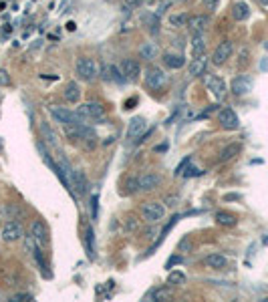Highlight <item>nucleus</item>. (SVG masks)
Returning a JSON list of instances; mask_svg holds the SVG:
<instances>
[{
  "instance_id": "obj_1",
  "label": "nucleus",
  "mask_w": 268,
  "mask_h": 302,
  "mask_svg": "<svg viewBox=\"0 0 268 302\" xmlns=\"http://www.w3.org/2000/svg\"><path fill=\"white\" fill-rule=\"evenodd\" d=\"M77 75L81 81H95L101 75V68L93 59L85 57V59H79V63H77Z\"/></svg>"
},
{
  "instance_id": "obj_2",
  "label": "nucleus",
  "mask_w": 268,
  "mask_h": 302,
  "mask_svg": "<svg viewBox=\"0 0 268 302\" xmlns=\"http://www.w3.org/2000/svg\"><path fill=\"white\" fill-rule=\"evenodd\" d=\"M79 115H81L85 121H99L103 123L105 121V109L101 107V103L97 101H89V103H83L79 107Z\"/></svg>"
},
{
  "instance_id": "obj_3",
  "label": "nucleus",
  "mask_w": 268,
  "mask_h": 302,
  "mask_svg": "<svg viewBox=\"0 0 268 302\" xmlns=\"http://www.w3.org/2000/svg\"><path fill=\"white\" fill-rule=\"evenodd\" d=\"M145 85L153 89V91H159V89H164L168 85V75L164 68H159V67H150L147 68V73H145Z\"/></svg>"
},
{
  "instance_id": "obj_4",
  "label": "nucleus",
  "mask_w": 268,
  "mask_h": 302,
  "mask_svg": "<svg viewBox=\"0 0 268 302\" xmlns=\"http://www.w3.org/2000/svg\"><path fill=\"white\" fill-rule=\"evenodd\" d=\"M50 113H52V117H55L59 123H63V125H77V123H85V119L79 113H73V111H69V109H65V107H50Z\"/></svg>"
},
{
  "instance_id": "obj_5",
  "label": "nucleus",
  "mask_w": 268,
  "mask_h": 302,
  "mask_svg": "<svg viewBox=\"0 0 268 302\" xmlns=\"http://www.w3.org/2000/svg\"><path fill=\"white\" fill-rule=\"evenodd\" d=\"M164 214H166V210H164V205L159 203V201H147L143 205V219H145L147 224L159 222V219L164 218Z\"/></svg>"
},
{
  "instance_id": "obj_6",
  "label": "nucleus",
  "mask_w": 268,
  "mask_h": 302,
  "mask_svg": "<svg viewBox=\"0 0 268 302\" xmlns=\"http://www.w3.org/2000/svg\"><path fill=\"white\" fill-rule=\"evenodd\" d=\"M232 50H234V47H232L230 40H222V43L216 47V50H214V54H212V65L222 67L228 59H230Z\"/></svg>"
},
{
  "instance_id": "obj_7",
  "label": "nucleus",
  "mask_w": 268,
  "mask_h": 302,
  "mask_svg": "<svg viewBox=\"0 0 268 302\" xmlns=\"http://www.w3.org/2000/svg\"><path fill=\"white\" fill-rule=\"evenodd\" d=\"M0 234H2V240H4V242L12 244V242H17V240L22 236V226H20L18 219H8Z\"/></svg>"
},
{
  "instance_id": "obj_8",
  "label": "nucleus",
  "mask_w": 268,
  "mask_h": 302,
  "mask_svg": "<svg viewBox=\"0 0 268 302\" xmlns=\"http://www.w3.org/2000/svg\"><path fill=\"white\" fill-rule=\"evenodd\" d=\"M31 236L34 240L36 246H41V248H45L47 242H49V234H47V226L43 219H34L33 226H31Z\"/></svg>"
},
{
  "instance_id": "obj_9",
  "label": "nucleus",
  "mask_w": 268,
  "mask_h": 302,
  "mask_svg": "<svg viewBox=\"0 0 268 302\" xmlns=\"http://www.w3.org/2000/svg\"><path fill=\"white\" fill-rule=\"evenodd\" d=\"M218 121L224 129H238L240 127V121H238V115L232 111L230 107H224L222 111L218 113Z\"/></svg>"
},
{
  "instance_id": "obj_10",
  "label": "nucleus",
  "mask_w": 268,
  "mask_h": 302,
  "mask_svg": "<svg viewBox=\"0 0 268 302\" xmlns=\"http://www.w3.org/2000/svg\"><path fill=\"white\" fill-rule=\"evenodd\" d=\"M230 89H232L234 95L242 97V95H248V93L252 91V81H250L248 77H244V75H240V77H236V79L232 81Z\"/></svg>"
},
{
  "instance_id": "obj_11",
  "label": "nucleus",
  "mask_w": 268,
  "mask_h": 302,
  "mask_svg": "<svg viewBox=\"0 0 268 302\" xmlns=\"http://www.w3.org/2000/svg\"><path fill=\"white\" fill-rule=\"evenodd\" d=\"M206 85H208V89L214 93V97H216V99H224V95H226V83H224L220 77L208 75V77H206Z\"/></svg>"
},
{
  "instance_id": "obj_12",
  "label": "nucleus",
  "mask_w": 268,
  "mask_h": 302,
  "mask_svg": "<svg viewBox=\"0 0 268 302\" xmlns=\"http://www.w3.org/2000/svg\"><path fill=\"white\" fill-rule=\"evenodd\" d=\"M208 24H210V17L196 15V17H190V20H187V29H190L194 34H198V33H204L208 29Z\"/></svg>"
},
{
  "instance_id": "obj_13",
  "label": "nucleus",
  "mask_w": 268,
  "mask_h": 302,
  "mask_svg": "<svg viewBox=\"0 0 268 302\" xmlns=\"http://www.w3.org/2000/svg\"><path fill=\"white\" fill-rule=\"evenodd\" d=\"M137 180H139V189H143V191H151V189H155V187L159 185L162 177H159L157 173L147 171V173H143L141 177H137Z\"/></svg>"
},
{
  "instance_id": "obj_14",
  "label": "nucleus",
  "mask_w": 268,
  "mask_h": 302,
  "mask_svg": "<svg viewBox=\"0 0 268 302\" xmlns=\"http://www.w3.org/2000/svg\"><path fill=\"white\" fill-rule=\"evenodd\" d=\"M101 77L105 81H113V83H123L125 81V75L119 73L115 65H103L101 67Z\"/></svg>"
},
{
  "instance_id": "obj_15",
  "label": "nucleus",
  "mask_w": 268,
  "mask_h": 302,
  "mask_svg": "<svg viewBox=\"0 0 268 302\" xmlns=\"http://www.w3.org/2000/svg\"><path fill=\"white\" fill-rule=\"evenodd\" d=\"M71 185L77 189L79 196H85V194H87L89 184H87V177H85V173H83L81 169H79V171H73V175H71Z\"/></svg>"
},
{
  "instance_id": "obj_16",
  "label": "nucleus",
  "mask_w": 268,
  "mask_h": 302,
  "mask_svg": "<svg viewBox=\"0 0 268 302\" xmlns=\"http://www.w3.org/2000/svg\"><path fill=\"white\" fill-rule=\"evenodd\" d=\"M121 73L125 75V79H137L139 77V73H141V67H139V63L137 61H133V59H125L123 63H121Z\"/></svg>"
},
{
  "instance_id": "obj_17",
  "label": "nucleus",
  "mask_w": 268,
  "mask_h": 302,
  "mask_svg": "<svg viewBox=\"0 0 268 302\" xmlns=\"http://www.w3.org/2000/svg\"><path fill=\"white\" fill-rule=\"evenodd\" d=\"M190 50H192V57H202L204 50H206V36L204 33H198L192 36V45H190Z\"/></svg>"
},
{
  "instance_id": "obj_18",
  "label": "nucleus",
  "mask_w": 268,
  "mask_h": 302,
  "mask_svg": "<svg viewBox=\"0 0 268 302\" xmlns=\"http://www.w3.org/2000/svg\"><path fill=\"white\" fill-rule=\"evenodd\" d=\"M63 97H65L67 103H79V99H81V89H79V83H75V81L67 83V87L63 91Z\"/></svg>"
},
{
  "instance_id": "obj_19",
  "label": "nucleus",
  "mask_w": 268,
  "mask_h": 302,
  "mask_svg": "<svg viewBox=\"0 0 268 302\" xmlns=\"http://www.w3.org/2000/svg\"><path fill=\"white\" fill-rule=\"evenodd\" d=\"M206 65H208V59L204 57H196V59H192V63H190V75L192 77H202L204 75V71H206Z\"/></svg>"
},
{
  "instance_id": "obj_20",
  "label": "nucleus",
  "mask_w": 268,
  "mask_h": 302,
  "mask_svg": "<svg viewBox=\"0 0 268 302\" xmlns=\"http://www.w3.org/2000/svg\"><path fill=\"white\" fill-rule=\"evenodd\" d=\"M206 266L212 268V270H224L228 266V258L222 256V254H210L206 258Z\"/></svg>"
},
{
  "instance_id": "obj_21",
  "label": "nucleus",
  "mask_w": 268,
  "mask_h": 302,
  "mask_svg": "<svg viewBox=\"0 0 268 302\" xmlns=\"http://www.w3.org/2000/svg\"><path fill=\"white\" fill-rule=\"evenodd\" d=\"M173 296V290L169 286H162V288H157V290H151L150 294H147V300H162V302H168L171 300Z\"/></svg>"
},
{
  "instance_id": "obj_22",
  "label": "nucleus",
  "mask_w": 268,
  "mask_h": 302,
  "mask_svg": "<svg viewBox=\"0 0 268 302\" xmlns=\"http://www.w3.org/2000/svg\"><path fill=\"white\" fill-rule=\"evenodd\" d=\"M164 65L169 67V68H182L185 65V59H184V54H176V52H168L164 54Z\"/></svg>"
},
{
  "instance_id": "obj_23",
  "label": "nucleus",
  "mask_w": 268,
  "mask_h": 302,
  "mask_svg": "<svg viewBox=\"0 0 268 302\" xmlns=\"http://www.w3.org/2000/svg\"><path fill=\"white\" fill-rule=\"evenodd\" d=\"M145 129V119L143 117H133L127 125V137H137Z\"/></svg>"
},
{
  "instance_id": "obj_24",
  "label": "nucleus",
  "mask_w": 268,
  "mask_h": 302,
  "mask_svg": "<svg viewBox=\"0 0 268 302\" xmlns=\"http://www.w3.org/2000/svg\"><path fill=\"white\" fill-rule=\"evenodd\" d=\"M232 17H234V20H240V22L246 20L250 17V6L246 2H236L232 6Z\"/></svg>"
},
{
  "instance_id": "obj_25",
  "label": "nucleus",
  "mask_w": 268,
  "mask_h": 302,
  "mask_svg": "<svg viewBox=\"0 0 268 302\" xmlns=\"http://www.w3.org/2000/svg\"><path fill=\"white\" fill-rule=\"evenodd\" d=\"M240 149H242V145H240V143L226 145V147L220 151V161H230V159H234V157L240 153Z\"/></svg>"
},
{
  "instance_id": "obj_26",
  "label": "nucleus",
  "mask_w": 268,
  "mask_h": 302,
  "mask_svg": "<svg viewBox=\"0 0 268 302\" xmlns=\"http://www.w3.org/2000/svg\"><path fill=\"white\" fill-rule=\"evenodd\" d=\"M216 222H218L220 226L232 228V226L238 224V218H236L234 214H230V212H218V214H216Z\"/></svg>"
},
{
  "instance_id": "obj_27",
  "label": "nucleus",
  "mask_w": 268,
  "mask_h": 302,
  "mask_svg": "<svg viewBox=\"0 0 268 302\" xmlns=\"http://www.w3.org/2000/svg\"><path fill=\"white\" fill-rule=\"evenodd\" d=\"M139 54L143 61H153L157 57V47L153 43H145L141 49H139Z\"/></svg>"
},
{
  "instance_id": "obj_28",
  "label": "nucleus",
  "mask_w": 268,
  "mask_h": 302,
  "mask_svg": "<svg viewBox=\"0 0 268 302\" xmlns=\"http://www.w3.org/2000/svg\"><path fill=\"white\" fill-rule=\"evenodd\" d=\"M41 131H43V135L47 137V143L49 145H52V147H59V137H57V133L55 131H52L49 125H47V123H41Z\"/></svg>"
},
{
  "instance_id": "obj_29",
  "label": "nucleus",
  "mask_w": 268,
  "mask_h": 302,
  "mask_svg": "<svg viewBox=\"0 0 268 302\" xmlns=\"http://www.w3.org/2000/svg\"><path fill=\"white\" fill-rule=\"evenodd\" d=\"M141 20H143V24L150 26L151 34H157V33H159V17L155 15V12H153V15H143Z\"/></svg>"
},
{
  "instance_id": "obj_30",
  "label": "nucleus",
  "mask_w": 268,
  "mask_h": 302,
  "mask_svg": "<svg viewBox=\"0 0 268 302\" xmlns=\"http://www.w3.org/2000/svg\"><path fill=\"white\" fill-rule=\"evenodd\" d=\"M123 191H125L127 196L137 194V191H139V180H137V177H127V180H125V187H123Z\"/></svg>"
},
{
  "instance_id": "obj_31",
  "label": "nucleus",
  "mask_w": 268,
  "mask_h": 302,
  "mask_svg": "<svg viewBox=\"0 0 268 302\" xmlns=\"http://www.w3.org/2000/svg\"><path fill=\"white\" fill-rule=\"evenodd\" d=\"M187 20H190V15H185V12H182V15H171V17H169V24L176 26V29H180V26H187Z\"/></svg>"
},
{
  "instance_id": "obj_32",
  "label": "nucleus",
  "mask_w": 268,
  "mask_h": 302,
  "mask_svg": "<svg viewBox=\"0 0 268 302\" xmlns=\"http://www.w3.org/2000/svg\"><path fill=\"white\" fill-rule=\"evenodd\" d=\"M4 214H10V219H17L22 216V210L18 208L17 203H6L4 205Z\"/></svg>"
},
{
  "instance_id": "obj_33",
  "label": "nucleus",
  "mask_w": 268,
  "mask_h": 302,
  "mask_svg": "<svg viewBox=\"0 0 268 302\" xmlns=\"http://www.w3.org/2000/svg\"><path fill=\"white\" fill-rule=\"evenodd\" d=\"M185 282V276L182 272H171L168 276V284H184Z\"/></svg>"
},
{
  "instance_id": "obj_34",
  "label": "nucleus",
  "mask_w": 268,
  "mask_h": 302,
  "mask_svg": "<svg viewBox=\"0 0 268 302\" xmlns=\"http://www.w3.org/2000/svg\"><path fill=\"white\" fill-rule=\"evenodd\" d=\"M85 244H87L89 256L93 258V230H91V228H87V232H85Z\"/></svg>"
},
{
  "instance_id": "obj_35",
  "label": "nucleus",
  "mask_w": 268,
  "mask_h": 302,
  "mask_svg": "<svg viewBox=\"0 0 268 302\" xmlns=\"http://www.w3.org/2000/svg\"><path fill=\"white\" fill-rule=\"evenodd\" d=\"M182 175H184V177H196V175H202V171L187 163V166H185V171H182Z\"/></svg>"
},
{
  "instance_id": "obj_36",
  "label": "nucleus",
  "mask_w": 268,
  "mask_h": 302,
  "mask_svg": "<svg viewBox=\"0 0 268 302\" xmlns=\"http://www.w3.org/2000/svg\"><path fill=\"white\" fill-rule=\"evenodd\" d=\"M29 300H33V296H31L29 292H18V294H12V298H10V302H29Z\"/></svg>"
},
{
  "instance_id": "obj_37",
  "label": "nucleus",
  "mask_w": 268,
  "mask_h": 302,
  "mask_svg": "<svg viewBox=\"0 0 268 302\" xmlns=\"http://www.w3.org/2000/svg\"><path fill=\"white\" fill-rule=\"evenodd\" d=\"M169 6H171V0H164V2H159L157 10H155V15H157V17L166 15V12H168V8H169Z\"/></svg>"
},
{
  "instance_id": "obj_38",
  "label": "nucleus",
  "mask_w": 268,
  "mask_h": 302,
  "mask_svg": "<svg viewBox=\"0 0 268 302\" xmlns=\"http://www.w3.org/2000/svg\"><path fill=\"white\" fill-rule=\"evenodd\" d=\"M6 85H10V75L4 68H0V87H6Z\"/></svg>"
},
{
  "instance_id": "obj_39",
  "label": "nucleus",
  "mask_w": 268,
  "mask_h": 302,
  "mask_svg": "<svg viewBox=\"0 0 268 302\" xmlns=\"http://www.w3.org/2000/svg\"><path fill=\"white\" fill-rule=\"evenodd\" d=\"M190 246H192V244H190V238H184V240L180 242V246H178V248H180V252H185L187 248H190Z\"/></svg>"
},
{
  "instance_id": "obj_40",
  "label": "nucleus",
  "mask_w": 268,
  "mask_h": 302,
  "mask_svg": "<svg viewBox=\"0 0 268 302\" xmlns=\"http://www.w3.org/2000/svg\"><path fill=\"white\" fill-rule=\"evenodd\" d=\"M123 2H125V8H135L141 4V0H123Z\"/></svg>"
},
{
  "instance_id": "obj_41",
  "label": "nucleus",
  "mask_w": 268,
  "mask_h": 302,
  "mask_svg": "<svg viewBox=\"0 0 268 302\" xmlns=\"http://www.w3.org/2000/svg\"><path fill=\"white\" fill-rule=\"evenodd\" d=\"M202 2L208 6V10H214V8H216V4L220 2V0H202Z\"/></svg>"
},
{
  "instance_id": "obj_42",
  "label": "nucleus",
  "mask_w": 268,
  "mask_h": 302,
  "mask_svg": "<svg viewBox=\"0 0 268 302\" xmlns=\"http://www.w3.org/2000/svg\"><path fill=\"white\" fill-rule=\"evenodd\" d=\"M187 163H190V159H184V161L180 163V166H178V169H176V175H182V171L185 169V166H187Z\"/></svg>"
},
{
  "instance_id": "obj_43",
  "label": "nucleus",
  "mask_w": 268,
  "mask_h": 302,
  "mask_svg": "<svg viewBox=\"0 0 268 302\" xmlns=\"http://www.w3.org/2000/svg\"><path fill=\"white\" fill-rule=\"evenodd\" d=\"M180 262H182V256H171V258H169V262H168V268L173 266V264H180Z\"/></svg>"
},
{
  "instance_id": "obj_44",
  "label": "nucleus",
  "mask_w": 268,
  "mask_h": 302,
  "mask_svg": "<svg viewBox=\"0 0 268 302\" xmlns=\"http://www.w3.org/2000/svg\"><path fill=\"white\" fill-rule=\"evenodd\" d=\"M97 201H99V198L93 196V200H91V203H93V218H97Z\"/></svg>"
},
{
  "instance_id": "obj_45",
  "label": "nucleus",
  "mask_w": 268,
  "mask_h": 302,
  "mask_svg": "<svg viewBox=\"0 0 268 302\" xmlns=\"http://www.w3.org/2000/svg\"><path fill=\"white\" fill-rule=\"evenodd\" d=\"M137 103V99L133 97V99H129V101H125V109H133V105Z\"/></svg>"
},
{
  "instance_id": "obj_46",
  "label": "nucleus",
  "mask_w": 268,
  "mask_h": 302,
  "mask_svg": "<svg viewBox=\"0 0 268 302\" xmlns=\"http://www.w3.org/2000/svg\"><path fill=\"white\" fill-rule=\"evenodd\" d=\"M166 201H169L168 205H176V201H178V198H171V196H169V198H168Z\"/></svg>"
},
{
  "instance_id": "obj_47",
  "label": "nucleus",
  "mask_w": 268,
  "mask_h": 302,
  "mask_svg": "<svg viewBox=\"0 0 268 302\" xmlns=\"http://www.w3.org/2000/svg\"><path fill=\"white\" fill-rule=\"evenodd\" d=\"M238 198H240V196H236V194H230V196H226L224 200H226V201H230V200H238Z\"/></svg>"
},
{
  "instance_id": "obj_48",
  "label": "nucleus",
  "mask_w": 268,
  "mask_h": 302,
  "mask_svg": "<svg viewBox=\"0 0 268 302\" xmlns=\"http://www.w3.org/2000/svg\"><path fill=\"white\" fill-rule=\"evenodd\" d=\"M260 68H262V71H268V61H262L260 63Z\"/></svg>"
},
{
  "instance_id": "obj_49",
  "label": "nucleus",
  "mask_w": 268,
  "mask_h": 302,
  "mask_svg": "<svg viewBox=\"0 0 268 302\" xmlns=\"http://www.w3.org/2000/svg\"><path fill=\"white\" fill-rule=\"evenodd\" d=\"M260 4L262 6H268V0H260Z\"/></svg>"
},
{
  "instance_id": "obj_50",
  "label": "nucleus",
  "mask_w": 268,
  "mask_h": 302,
  "mask_svg": "<svg viewBox=\"0 0 268 302\" xmlns=\"http://www.w3.org/2000/svg\"><path fill=\"white\" fill-rule=\"evenodd\" d=\"M262 302H268V296H266V298H262Z\"/></svg>"
},
{
  "instance_id": "obj_51",
  "label": "nucleus",
  "mask_w": 268,
  "mask_h": 302,
  "mask_svg": "<svg viewBox=\"0 0 268 302\" xmlns=\"http://www.w3.org/2000/svg\"><path fill=\"white\" fill-rule=\"evenodd\" d=\"M0 236H2V234H0Z\"/></svg>"
}]
</instances>
